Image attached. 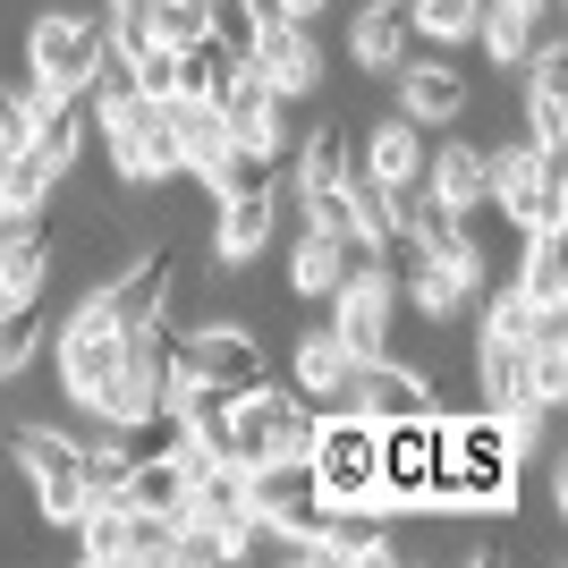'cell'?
<instances>
[{"mask_svg":"<svg viewBox=\"0 0 568 568\" xmlns=\"http://www.w3.org/2000/svg\"><path fill=\"white\" fill-rule=\"evenodd\" d=\"M187 458L170 450V458H136V467H128V509H144V518H179V509H187Z\"/></svg>","mask_w":568,"mask_h":568,"instance_id":"4316f807","label":"cell"},{"mask_svg":"<svg viewBox=\"0 0 568 568\" xmlns=\"http://www.w3.org/2000/svg\"><path fill=\"white\" fill-rule=\"evenodd\" d=\"M94 297H102V314H111L119 332H153V323H170V306H179V246H162V237L136 246Z\"/></svg>","mask_w":568,"mask_h":568,"instance_id":"ba28073f","label":"cell"},{"mask_svg":"<svg viewBox=\"0 0 568 568\" xmlns=\"http://www.w3.org/2000/svg\"><path fill=\"white\" fill-rule=\"evenodd\" d=\"M94 51H102V18H85V9H34L26 18V77H43L51 94H85Z\"/></svg>","mask_w":568,"mask_h":568,"instance_id":"52a82bcc","label":"cell"},{"mask_svg":"<svg viewBox=\"0 0 568 568\" xmlns=\"http://www.w3.org/2000/svg\"><path fill=\"white\" fill-rule=\"evenodd\" d=\"M272 170H281V162H272V153H255V144H230V153H221V162L204 170V179H195V187H204V195H213V204H221V195L272 187Z\"/></svg>","mask_w":568,"mask_h":568,"instance_id":"1f68e13d","label":"cell"},{"mask_svg":"<svg viewBox=\"0 0 568 568\" xmlns=\"http://www.w3.org/2000/svg\"><path fill=\"white\" fill-rule=\"evenodd\" d=\"M51 348V323H43V297H26V306H0V382H18L34 356Z\"/></svg>","mask_w":568,"mask_h":568,"instance_id":"4dcf8cb0","label":"cell"},{"mask_svg":"<svg viewBox=\"0 0 568 568\" xmlns=\"http://www.w3.org/2000/svg\"><path fill=\"white\" fill-rule=\"evenodd\" d=\"M281 237V187H246V195H221V221H213V281L246 272Z\"/></svg>","mask_w":568,"mask_h":568,"instance_id":"7c38bea8","label":"cell"},{"mask_svg":"<svg viewBox=\"0 0 568 568\" xmlns=\"http://www.w3.org/2000/svg\"><path fill=\"white\" fill-rule=\"evenodd\" d=\"M246 69L272 85L281 102H306V94H323V43L306 34V18H263V34H255V51H246Z\"/></svg>","mask_w":568,"mask_h":568,"instance_id":"8fae6325","label":"cell"},{"mask_svg":"<svg viewBox=\"0 0 568 568\" xmlns=\"http://www.w3.org/2000/svg\"><path fill=\"white\" fill-rule=\"evenodd\" d=\"M306 442H314V407L263 374V382H246V390H230V416H221V433H213V458L263 467V458H306Z\"/></svg>","mask_w":568,"mask_h":568,"instance_id":"6da1fadb","label":"cell"},{"mask_svg":"<svg viewBox=\"0 0 568 568\" xmlns=\"http://www.w3.org/2000/svg\"><path fill=\"white\" fill-rule=\"evenodd\" d=\"M518 288L526 306H568V230H518Z\"/></svg>","mask_w":568,"mask_h":568,"instance_id":"484cf974","label":"cell"},{"mask_svg":"<svg viewBox=\"0 0 568 568\" xmlns=\"http://www.w3.org/2000/svg\"><path fill=\"white\" fill-rule=\"evenodd\" d=\"M348 365H356V356L339 348V339L323 332V323H314V332L297 339V399H306L314 416H339V390H348Z\"/></svg>","mask_w":568,"mask_h":568,"instance_id":"603a6c76","label":"cell"},{"mask_svg":"<svg viewBox=\"0 0 568 568\" xmlns=\"http://www.w3.org/2000/svg\"><path fill=\"white\" fill-rule=\"evenodd\" d=\"M484 204L509 230H568V162L560 153H535V144H500L493 170H484Z\"/></svg>","mask_w":568,"mask_h":568,"instance_id":"7a4b0ae2","label":"cell"},{"mask_svg":"<svg viewBox=\"0 0 568 568\" xmlns=\"http://www.w3.org/2000/svg\"><path fill=\"white\" fill-rule=\"evenodd\" d=\"M390 111L416 119V128H458L475 111V85L458 60H425V51H407L399 69H390Z\"/></svg>","mask_w":568,"mask_h":568,"instance_id":"9c48e42d","label":"cell"},{"mask_svg":"<svg viewBox=\"0 0 568 568\" xmlns=\"http://www.w3.org/2000/svg\"><path fill=\"white\" fill-rule=\"evenodd\" d=\"M518 77H526V102H518L526 144H535V153H568V51L526 60Z\"/></svg>","mask_w":568,"mask_h":568,"instance_id":"9a60e30c","label":"cell"},{"mask_svg":"<svg viewBox=\"0 0 568 568\" xmlns=\"http://www.w3.org/2000/svg\"><path fill=\"white\" fill-rule=\"evenodd\" d=\"M475 399L493 416H518V425L526 416H551V407L526 399V348L518 339H484V332H475Z\"/></svg>","mask_w":568,"mask_h":568,"instance_id":"e0dca14e","label":"cell"},{"mask_svg":"<svg viewBox=\"0 0 568 568\" xmlns=\"http://www.w3.org/2000/svg\"><path fill=\"white\" fill-rule=\"evenodd\" d=\"M407 51H416L407 0H365V9H356V26H348V60H356V77H390Z\"/></svg>","mask_w":568,"mask_h":568,"instance_id":"2e32d148","label":"cell"},{"mask_svg":"<svg viewBox=\"0 0 568 568\" xmlns=\"http://www.w3.org/2000/svg\"><path fill=\"white\" fill-rule=\"evenodd\" d=\"M69 535H77V560H94V568L136 560V509L128 500H85L69 518Z\"/></svg>","mask_w":568,"mask_h":568,"instance_id":"d4e9b609","label":"cell"},{"mask_svg":"<svg viewBox=\"0 0 568 568\" xmlns=\"http://www.w3.org/2000/svg\"><path fill=\"white\" fill-rule=\"evenodd\" d=\"M374 416H356V407H339V416H314V442H306V467L314 484H323V500L332 509H374Z\"/></svg>","mask_w":568,"mask_h":568,"instance_id":"277c9868","label":"cell"},{"mask_svg":"<svg viewBox=\"0 0 568 568\" xmlns=\"http://www.w3.org/2000/svg\"><path fill=\"white\" fill-rule=\"evenodd\" d=\"M221 560H237V535H230V526L179 518V535H170V568H221Z\"/></svg>","mask_w":568,"mask_h":568,"instance_id":"d6a6232c","label":"cell"},{"mask_svg":"<svg viewBox=\"0 0 568 568\" xmlns=\"http://www.w3.org/2000/svg\"><path fill=\"white\" fill-rule=\"evenodd\" d=\"M51 263H60V246H51L43 221H18V230H0V306H26V297H43V288H51Z\"/></svg>","mask_w":568,"mask_h":568,"instance_id":"ac0fdd59","label":"cell"},{"mask_svg":"<svg viewBox=\"0 0 568 568\" xmlns=\"http://www.w3.org/2000/svg\"><path fill=\"white\" fill-rule=\"evenodd\" d=\"M526 399H535V407H560L568 399V339L526 348Z\"/></svg>","mask_w":568,"mask_h":568,"instance_id":"836d02e7","label":"cell"},{"mask_svg":"<svg viewBox=\"0 0 568 568\" xmlns=\"http://www.w3.org/2000/svg\"><path fill=\"white\" fill-rule=\"evenodd\" d=\"M136 94L179 102V43H136Z\"/></svg>","mask_w":568,"mask_h":568,"instance_id":"d590c367","label":"cell"},{"mask_svg":"<svg viewBox=\"0 0 568 568\" xmlns=\"http://www.w3.org/2000/svg\"><path fill=\"white\" fill-rule=\"evenodd\" d=\"M85 128H94V94H60L43 119H34V136H26V153L60 179V170H77V153H85Z\"/></svg>","mask_w":568,"mask_h":568,"instance_id":"7402d4cb","label":"cell"},{"mask_svg":"<svg viewBox=\"0 0 568 568\" xmlns=\"http://www.w3.org/2000/svg\"><path fill=\"white\" fill-rule=\"evenodd\" d=\"M348 128H339V119H314L306 128V144H297V187L288 195H314V187H339V179H348Z\"/></svg>","mask_w":568,"mask_h":568,"instance_id":"f1b7e54d","label":"cell"},{"mask_svg":"<svg viewBox=\"0 0 568 568\" xmlns=\"http://www.w3.org/2000/svg\"><path fill=\"white\" fill-rule=\"evenodd\" d=\"M365 179H382V187H416L425 179V128L399 111L374 119V136H365Z\"/></svg>","mask_w":568,"mask_h":568,"instance_id":"44dd1931","label":"cell"},{"mask_svg":"<svg viewBox=\"0 0 568 568\" xmlns=\"http://www.w3.org/2000/svg\"><path fill=\"white\" fill-rule=\"evenodd\" d=\"M119 356H128V332H119L111 314H102V297H77V314L51 332V365H60V399L69 407H94L102 390H111Z\"/></svg>","mask_w":568,"mask_h":568,"instance_id":"3957f363","label":"cell"},{"mask_svg":"<svg viewBox=\"0 0 568 568\" xmlns=\"http://www.w3.org/2000/svg\"><path fill=\"white\" fill-rule=\"evenodd\" d=\"M204 26H213V43H230L237 60H246V51H255V34H263L255 0H204Z\"/></svg>","mask_w":568,"mask_h":568,"instance_id":"e575fe53","label":"cell"},{"mask_svg":"<svg viewBox=\"0 0 568 568\" xmlns=\"http://www.w3.org/2000/svg\"><path fill=\"white\" fill-rule=\"evenodd\" d=\"M246 493H255V518L281 526V535H297V526L323 509V484H314L306 458H263V467H246Z\"/></svg>","mask_w":568,"mask_h":568,"instance_id":"5bb4252c","label":"cell"},{"mask_svg":"<svg viewBox=\"0 0 568 568\" xmlns=\"http://www.w3.org/2000/svg\"><path fill=\"white\" fill-rule=\"evenodd\" d=\"M475 18H484V0H407L416 43H433V51H467L475 43Z\"/></svg>","mask_w":568,"mask_h":568,"instance_id":"f546056e","label":"cell"},{"mask_svg":"<svg viewBox=\"0 0 568 568\" xmlns=\"http://www.w3.org/2000/svg\"><path fill=\"white\" fill-rule=\"evenodd\" d=\"M339 407H356V416H374V425H399V416H425L433 407V382L416 356H365V365H348V390H339Z\"/></svg>","mask_w":568,"mask_h":568,"instance_id":"30bf717a","label":"cell"},{"mask_svg":"<svg viewBox=\"0 0 568 568\" xmlns=\"http://www.w3.org/2000/svg\"><path fill=\"white\" fill-rule=\"evenodd\" d=\"M484 170H493V153L458 128L450 144H433V153H425V187L442 195V204H458V213H484Z\"/></svg>","mask_w":568,"mask_h":568,"instance_id":"ffe728a7","label":"cell"},{"mask_svg":"<svg viewBox=\"0 0 568 568\" xmlns=\"http://www.w3.org/2000/svg\"><path fill=\"white\" fill-rule=\"evenodd\" d=\"M170 374H195V382H221V390H246V382L272 374V348H263L255 323L213 314V323H195V332H170Z\"/></svg>","mask_w":568,"mask_h":568,"instance_id":"5b68a950","label":"cell"},{"mask_svg":"<svg viewBox=\"0 0 568 568\" xmlns=\"http://www.w3.org/2000/svg\"><path fill=\"white\" fill-rule=\"evenodd\" d=\"M213 102H221V119H230V144H255V153H272V162L288 153V102L272 94L255 69H237Z\"/></svg>","mask_w":568,"mask_h":568,"instance_id":"4fadbf2b","label":"cell"},{"mask_svg":"<svg viewBox=\"0 0 568 568\" xmlns=\"http://www.w3.org/2000/svg\"><path fill=\"white\" fill-rule=\"evenodd\" d=\"M179 518H204V526H230L237 551H246V526H255V493H246V467H230V458H213V467L187 484V509Z\"/></svg>","mask_w":568,"mask_h":568,"instance_id":"d6986e66","label":"cell"},{"mask_svg":"<svg viewBox=\"0 0 568 568\" xmlns=\"http://www.w3.org/2000/svg\"><path fill=\"white\" fill-rule=\"evenodd\" d=\"M170 128H179V162H187V179H204V170L230 153V119H221V102H170Z\"/></svg>","mask_w":568,"mask_h":568,"instance_id":"83f0119b","label":"cell"},{"mask_svg":"<svg viewBox=\"0 0 568 568\" xmlns=\"http://www.w3.org/2000/svg\"><path fill=\"white\" fill-rule=\"evenodd\" d=\"M18 475L34 484V509H43L51 526H69L77 509H85V433L69 425H18Z\"/></svg>","mask_w":568,"mask_h":568,"instance_id":"8992f818","label":"cell"},{"mask_svg":"<svg viewBox=\"0 0 568 568\" xmlns=\"http://www.w3.org/2000/svg\"><path fill=\"white\" fill-rule=\"evenodd\" d=\"M204 0H153V43H204Z\"/></svg>","mask_w":568,"mask_h":568,"instance_id":"8d00e7d4","label":"cell"},{"mask_svg":"<svg viewBox=\"0 0 568 568\" xmlns=\"http://www.w3.org/2000/svg\"><path fill=\"white\" fill-rule=\"evenodd\" d=\"M484 339H518V348H544V339H568V306H526V288L509 281L475 323Z\"/></svg>","mask_w":568,"mask_h":568,"instance_id":"cb8c5ba5","label":"cell"}]
</instances>
